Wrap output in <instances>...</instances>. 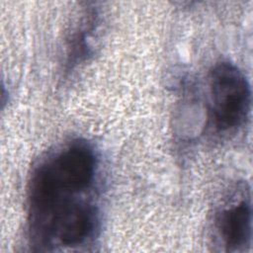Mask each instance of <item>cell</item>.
I'll return each mask as SVG.
<instances>
[{
  "mask_svg": "<svg viewBox=\"0 0 253 253\" xmlns=\"http://www.w3.org/2000/svg\"><path fill=\"white\" fill-rule=\"evenodd\" d=\"M97 169L88 152L73 146L60 148L34 169L28 186V224L34 245L76 247L95 236L99 214L87 194Z\"/></svg>",
  "mask_w": 253,
  "mask_h": 253,
  "instance_id": "6da1fadb",
  "label": "cell"
},
{
  "mask_svg": "<svg viewBox=\"0 0 253 253\" xmlns=\"http://www.w3.org/2000/svg\"><path fill=\"white\" fill-rule=\"evenodd\" d=\"M210 113L214 129L236 130L251 110V88L244 73L229 61L215 63L209 73Z\"/></svg>",
  "mask_w": 253,
  "mask_h": 253,
  "instance_id": "7a4b0ae2",
  "label": "cell"
},
{
  "mask_svg": "<svg viewBox=\"0 0 253 253\" xmlns=\"http://www.w3.org/2000/svg\"><path fill=\"white\" fill-rule=\"evenodd\" d=\"M213 227L226 252L242 253L251 247L252 207L246 185L217 211Z\"/></svg>",
  "mask_w": 253,
  "mask_h": 253,
  "instance_id": "3957f363",
  "label": "cell"
}]
</instances>
